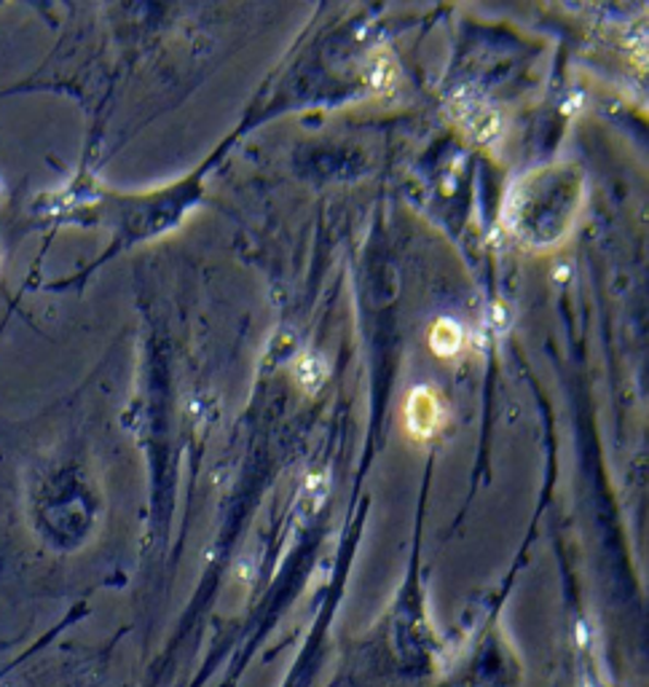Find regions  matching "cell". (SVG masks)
Masks as SVG:
<instances>
[{
  "label": "cell",
  "mask_w": 649,
  "mask_h": 687,
  "mask_svg": "<svg viewBox=\"0 0 649 687\" xmlns=\"http://www.w3.org/2000/svg\"><path fill=\"white\" fill-rule=\"evenodd\" d=\"M583 175L570 164H550L526 172L510 186L502 223L524 245L553 247L564 242L583 207Z\"/></svg>",
  "instance_id": "obj_1"
},
{
  "label": "cell",
  "mask_w": 649,
  "mask_h": 687,
  "mask_svg": "<svg viewBox=\"0 0 649 687\" xmlns=\"http://www.w3.org/2000/svg\"><path fill=\"white\" fill-rule=\"evenodd\" d=\"M449 111L456 119V124L475 140L494 143L502 135V119L497 108L486 102L483 97L473 95V91H460V95L451 97Z\"/></svg>",
  "instance_id": "obj_2"
},
{
  "label": "cell",
  "mask_w": 649,
  "mask_h": 687,
  "mask_svg": "<svg viewBox=\"0 0 649 687\" xmlns=\"http://www.w3.org/2000/svg\"><path fill=\"white\" fill-rule=\"evenodd\" d=\"M440 419H443V412H440L434 392L427 387H414L408 401H405V425H408L411 435L432 438L438 432Z\"/></svg>",
  "instance_id": "obj_3"
},
{
  "label": "cell",
  "mask_w": 649,
  "mask_h": 687,
  "mask_svg": "<svg viewBox=\"0 0 649 687\" xmlns=\"http://www.w3.org/2000/svg\"><path fill=\"white\" fill-rule=\"evenodd\" d=\"M365 78H368L370 89L381 91V95H390V91L395 89L397 65L384 46H379V49L370 51L368 62H365Z\"/></svg>",
  "instance_id": "obj_4"
},
{
  "label": "cell",
  "mask_w": 649,
  "mask_h": 687,
  "mask_svg": "<svg viewBox=\"0 0 649 687\" xmlns=\"http://www.w3.org/2000/svg\"><path fill=\"white\" fill-rule=\"evenodd\" d=\"M430 346L434 355L454 357L462 349V328L454 320H438L430 331Z\"/></svg>",
  "instance_id": "obj_5"
},
{
  "label": "cell",
  "mask_w": 649,
  "mask_h": 687,
  "mask_svg": "<svg viewBox=\"0 0 649 687\" xmlns=\"http://www.w3.org/2000/svg\"><path fill=\"white\" fill-rule=\"evenodd\" d=\"M295 377H298V382L306 392H317L322 387L324 377H328V371H324V363L320 357L306 352V355H301L298 363H295Z\"/></svg>",
  "instance_id": "obj_6"
}]
</instances>
